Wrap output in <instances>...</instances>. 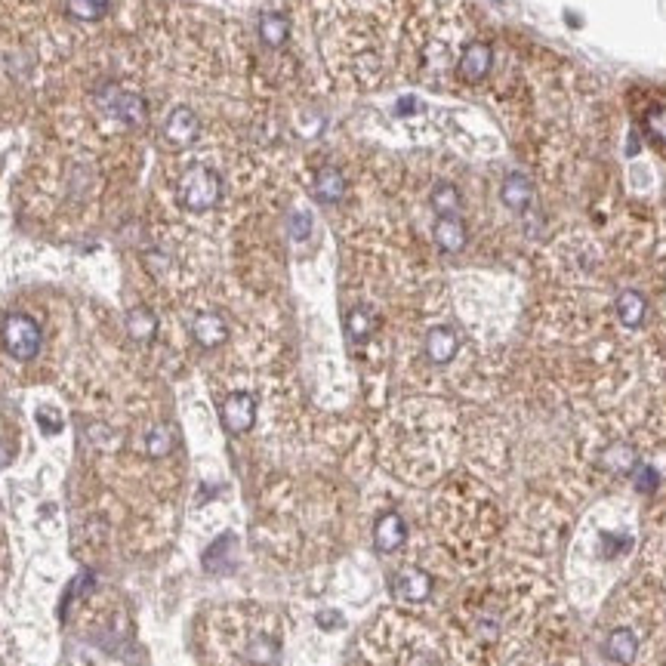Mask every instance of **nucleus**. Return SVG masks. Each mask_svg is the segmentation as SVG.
<instances>
[{
    "label": "nucleus",
    "mask_w": 666,
    "mask_h": 666,
    "mask_svg": "<svg viewBox=\"0 0 666 666\" xmlns=\"http://www.w3.org/2000/svg\"><path fill=\"white\" fill-rule=\"evenodd\" d=\"M617 318L623 327H642L645 325V315H648V300H645L639 290H623V294L617 296Z\"/></svg>",
    "instance_id": "obj_14"
},
{
    "label": "nucleus",
    "mask_w": 666,
    "mask_h": 666,
    "mask_svg": "<svg viewBox=\"0 0 666 666\" xmlns=\"http://www.w3.org/2000/svg\"><path fill=\"white\" fill-rule=\"evenodd\" d=\"M599 463H601V469H607V472H614V475H632V469L639 466V454H636V448L632 444H607L605 451H601V457H599Z\"/></svg>",
    "instance_id": "obj_15"
},
{
    "label": "nucleus",
    "mask_w": 666,
    "mask_h": 666,
    "mask_svg": "<svg viewBox=\"0 0 666 666\" xmlns=\"http://www.w3.org/2000/svg\"><path fill=\"white\" fill-rule=\"evenodd\" d=\"M429 204L438 216H457V213H460V204H463L460 189H457L454 183H438L429 195Z\"/></svg>",
    "instance_id": "obj_20"
},
{
    "label": "nucleus",
    "mask_w": 666,
    "mask_h": 666,
    "mask_svg": "<svg viewBox=\"0 0 666 666\" xmlns=\"http://www.w3.org/2000/svg\"><path fill=\"white\" fill-rule=\"evenodd\" d=\"M192 336H195V342L200 349H216L229 340V325H225L223 315L200 312L195 315V321H192Z\"/></svg>",
    "instance_id": "obj_9"
},
{
    "label": "nucleus",
    "mask_w": 666,
    "mask_h": 666,
    "mask_svg": "<svg viewBox=\"0 0 666 666\" xmlns=\"http://www.w3.org/2000/svg\"><path fill=\"white\" fill-rule=\"evenodd\" d=\"M198 136H200V121L195 114V108H189V106L170 108V114H167V121H164L167 145L176 148V152H183V148L195 145Z\"/></svg>",
    "instance_id": "obj_3"
},
{
    "label": "nucleus",
    "mask_w": 666,
    "mask_h": 666,
    "mask_svg": "<svg viewBox=\"0 0 666 666\" xmlns=\"http://www.w3.org/2000/svg\"><path fill=\"white\" fill-rule=\"evenodd\" d=\"M457 352H460V336H457L454 327L438 325L426 333V358L432 364H451L457 358Z\"/></svg>",
    "instance_id": "obj_8"
},
{
    "label": "nucleus",
    "mask_w": 666,
    "mask_h": 666,
    "mask_svg": "<svg viewBox=\"0 0 666 666\" xmlns=\"http://www.w3.org/2000/svg\"><path fill=\"white\" fill-rule=\"evenodd\" d=\"M102 106L114 114L118 121H124L127 127H142L148 121V102L139 93L130 90H114V93H102Z\"/></svg>",
    "instance_id": "obj_5"
},
{
    "label": "nucleus",
    "mask_w": 666,
    "mask_h": 666,
    "mask_svg": "<svg viewBox=\"0 0 666 666\" xmlns=\"http://www.w3.org/2000/svg\"><path fill=\"white\" fill-rule=\"evenodd\" d=\"M500 200L513 213H525L528 207H531V200H534L531 179H528L525 173H519V170L506 173V179H503V185H500Z\"/></svg>",
    "instance_id": "obj_10"
},
{
    "label": "nucleus",
    "mask_w": 666,
    "mask_h": 666,
    "mask_svg": "<svg viewBox=\"0 0 666 666\" xmlns=\"http://www.w3.org/2000/svg\"><path fill=\"white\" fill-rule=\"evenodd\" d=\"M639 654V639L632 630H626V626H620V630H614L611 636H607L605 642V657L611 663L617 666H630L632 661H636Z\"/></svg>",
    "instance_id": "obj_13"
},
{
    "label": "nucleus",
    "mask_w": 666,
    "mask_h": 666,
    "mask_svg": "<svg viewBox=\"0 0 666 666\" xmlns=\"http://www.w3.org/2000/svg\"><path fill=\"white\" fill-rule=\"evenodd\" d=\"M290 37V19L284 12H262L260 16V41L266 47H284Z\"/></svg>",
    "instance_id": "obj_18"
},
{
    "label": "nucleus",
    "mask_w": 666,
    "mask_h": 666,
    "mask_svg": "<svg viewBox=\"0 0 666 666\" xmlns=\"http://www.w3.org/2000/svg\"><path fill=\"white\" fill-rule=\"evenodd\" d=\"M490 68H494V50L484 41H472L457 62V71L466 83H482L490 74Z\"/></svg>",
    "instance_id": "obj_6"
},
{
    "label": "nucleus",
    "mask_w": 666,
    "mask_h": 666,
    "mask_svg": "<svg viewBox=\"0 0 666 666\" xmlns=\"http://www.w3.org/2000/svg\"><path fill=\"white\" fill-rule=\"evenodd\" d=\"M170 451H173V429L167 423L152 426V432L145 435V454L152 457V460H161V457H167Z\"/></svg>",
    "instance_id": "obj_21"
},
{
    "label": "nucleus",
    "mask_w": 666,
    "mask_h": 666,
    "mask_svg": "<svg viewBox=\"0 0 666 666\" xmlns=\"http://www.w3.org/2000/svg\"><path fill=\"white\" fill-rule=\"evenodd\" d=\"M127 333H130L136 342H152L154 336H158V318H154L152 309L133 306L130 312H127Z\"/></svg>",
    "instance_id": "obj_17"
},
{
    "label": "nucleus",
    "mask_w": 666,
    "mask_h": 666,
    "mask_svg": "<svg viewBox=\"0 0 666 666\" xmlns=\"http://www.w3.org/2000/svg\"><path fill=\"white\" fill-rule=\"evenodd\" d=\"M37 423H41V429H47L50 435L62 429V419L56 417V411H50V407H47V411H37Z\"/></svg>",
    "instance_id": "obj_26"
},
{
    "label": "nucleus",
    "mask_w": 666,
    "mask_h": 666,
    "mask_svg": "<svg viewBox=\"0 0 666 666\" xmlns=\"http://www.w3.org/2000/svg\"><path fill=\"white\" fill-rule=\"evenodd\" d=\"M315 198L321 204H340L346 198V176L336 167H321L315 176Z\"/></svg>",
    "instance_id": "obj_16"
},
{
    "label": "nucleus",
    "mask_w": 666,
    "mask_h": 666,
    "mask_svg": "<svg viewBox=\"0 0 666 666\" xmlns=\"http://www.w3.org/2000/svg\"><path fill=\"white\" fill-rule=\"evenodd\" d=\"M432 586H435V580L426 571H419V568H404L392 580V592L401 601H426L432 596Z\"/></svg>",
    "instance_id": "obj_7"
},
{
    "label": "nucleus",
    "mask_w": 666,
    "mask_h": 666,
    "mask_svg": "<svg viewBox=\"0 0 666 666\" xmlns=\"http://www.w3.org/2000/svg\"><path fill=\"white\" fill-rule=\"evenodd\" d=\"M407 540V525L398 513H386L380 515V521L373 525V543H377L380 552H396V549L404 546Z\"/></svg>",
    "instance_id": "obj_11"
},
{
    "label": "nucleus",
    "mask_w": 666,
    "mask_h": 666,
    "mask_svg": "<svg viewBox=\"0 0 666 666\" xmlns=\"http://www.w3.org/2000/svg\"><path fill=\"white\" fill-rule=\"evenodd\" d=\"M176 198L189 213H207L223 198V179H219V173L210 170V167L192 164L189 170L179 176Z\"/></svg>",
    "instance_id": "obj_1"
},
{
    "label": "nucleus",
    "mask_w": 666,
    "mask_h": 666,
    "mask_svg": "<svg viewBox=\"0 0 666 666\" xmlns=\"http://www.w3.org/2000/svg\"><path fill=\"white\" fill-rule=\"evenodd\" d=\"M309 231H312V219H309L306 213H294V216H290V238L306 241Z\"/></svg>",
    "instance_id": "obj_25"
},
{
    "label": "nucleus",
    "mask_w": 666,
    "mask_h": 666,
    "mask_svg": "<svg viewBox=\"0 0 666 666\" xmlns=\"http://www.w3.org/2000/svg\"><path fill=\"white\" fill-rule=\"evenodd\" d=\"M219 419H223L225 432L231 435H244L254 429L256 423V398L250 392H231L219 407Z\"/></svg>",
    "instance_id": "obj_4"
},
{
    "label": "nucleus",
    "mask_w": 666,
    "mask_h": 666,
    "mask_svg": "<svg viewBox=\"0 0 666 666\" xmlns=\"http://www.w3.org/2000/svg\"><path fill=\"white\" fill-rule=\"evenodd\" d=\"M432 238H435V244L444 254H460L469 241V231L460 216H438L435 229H432Z\"/></svg>",
    "instance_id": "obj_12"
},
{
    "label": "nucleus",
    "mask_w": 666,
    "mask_h": 666,
    "mask_svg": "<svg viewBox=\"0 0 666 666\" xmlns=\"http://www.w3.org/2000/svg\"><path fill=\"white\" fill-rule=\"evenodd\" d=\"M377 331V315H373V309L367 306H355L352 312L346 315V333L352 342H367Z\"/></svg>",
    "instance_id": "obj_19"
},
{
    "label": "nucleus",
    "mask_w": 666,
    "mask_h": 666,
    "mask_svg": "<svg viewBox=\"0 0 666 666\" xmlns=\"http://www.w3.org/2000/svg\"><path fill=\"white\" fill-rule=\"evenodd\" d=\"M0 340H4V349L12 355L16 361H35L37 352H41V325H37L31 315L12 312L4 318V327H0Z\"/></svg>",
    "instance_id": "obj_2"
},
{
    "label": "nucleus",
    "mask_w": 666,
    "mask_h": 666,
    "mask_svg": "<svg viewBox=\"0 0 666 666\" xmlns=\"http://www.w3.org/2000/svg\"><path fill=\"white\" fill-rule=\"evenodd\" d=\"M68 12L81 22H93L108 10V0H66Z\"/></svg>",
    "instance_id": "obj_22"
},
{
    "label": "nucleus",
    "mask_w": 666,
    "mask_h": 666,
    "mask_svg": "<svg viewBox=\"0 0 666 666\" xmlns=\"http://www.w3.org/2000/svg\"><path fill=\"white\" fill-rule=\"evenodd\" d=\"M632 484H636L639 494H654L657 484H661V475L651 466H636L632 469Z\"/></svg>",
    "instance_id": "obj_24"
},
{
    "label": "nucleus",
    "mask_w": 666,
    "mask_h": 666,
    "mask_svg": "<svg viewBox=\"0 0 666 666\" xmlns=\"http://www.w3.org/2000/svg\"><path fill=\"white\" fill-rule=\"evenodd\" d=\"M645 133L654 142H666V106H657L645 114Z\"/></svg>",
    "instance_id": "obj_23"
}]
</instances>
